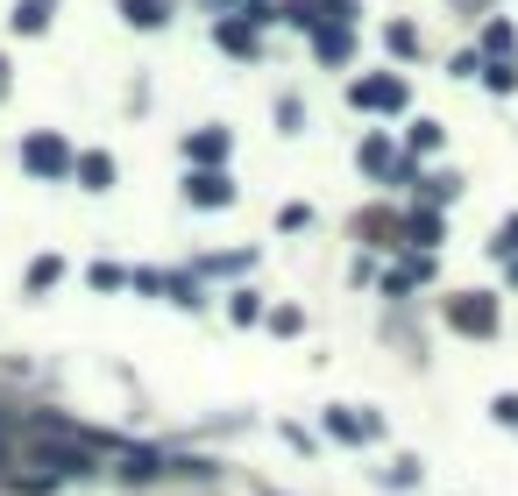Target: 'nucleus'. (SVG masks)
I'll use <instances>...</instances> for the list:
<instances>
[{
  "mask_svg": "<svg viewBox=\"0 0 518 496\" xmlns=\"http://www.w3.org/2000/svg\"><path fill=\"white\" fill-rule=\"evenodd\" d=\"M483 86H490V93H511V86H518V71H511V64H490V71H483Z\"/></svg>",
  "mask_w": 518,
  "mask_h": 496,
  "instance_id": "18",
  "label": "nucleus"
},
{
  "mask_svg": "<svg viewBox=\"0 0 518 496\" xmlns=\"http://www.w3.org/2000/svg\"><path fill=\"white\" fill-rule=\"evenodd\" d=\"M0 86H8V64H0Z\"/></svg>",
  "mask_w": 518,
  "mask_h": 496,
  "instance_id": "26",
  "label": "nucleus"
},
{
  "mask_svg": "<svg viewBox=\"0 0 518 496\" xmlns=\"http://www.w3.org/2000/svg\"><path fill=\"white\" fill-rule=\"evenodd\" d=\"M355 107L362 114H398L405 107V78H355Z\"/></svg>",
  "mask_w": 518,
  "mask_h": 496,
  "instance_id": "3",
  "label": "nucleus"
},
{
  "mask_svg": "<svg viewBox=\"0 0 518 496\" xmlns=\"http://www.w3.org/2000/svg\"><path fill=\"white\" fill-rule=\"evenodd\" d=\"M490 419H497V426H518V397H497V404H490Z\"/></svg>",
  "mask_w": 518,
  "mask_h": 496,
  "instance_id": "23",
  "label": "nucleus"
},
{
  "mask_svg": "<svg viewBox=\"0 0 518 496\" xmlns=\"http://www.w3.org/2000/svg\"><path fill=\"white\" fill-rule=\"evenodd\" d=\"M511 284H518V256H511Z\"/></svg>",
  "mask_w": 518,
  "mask_h": 496,
  "instance_id": "25",
  "label": "nucleus"
},
{
  "mask_svg": "<svg viewBox=\"0 0 518 496\" xmlns=\"http://www.w3.org/2000/svg\"><path fill=\"white\" fill-rule=\"evenodd\" d=\"M362 171H369V178H405L412 163L398 156V142H391V135H362Z\"/></svg>",
  "mask_w": 518,
  "mask_h": 496,
  "instance_id": "4",
  "label": "nucleus"
},
{
  "mask_svg": "<svg viewBox=\"0 0 518 496\" xmlns=\"http://www.w3.org/2000/svg\"><path fill=\"white\" fill-rule=\"evenodd\" d=\"M50 15H57V0H22V8H15V29L36 36V29H50Z\"/></svg>",
  "mask_w": 518,
  "mask_h": 496,
  "instance_id": "10",
  "label": "nucleus"
},
{
  "mask_svg": "<svg viewBox=\"0 0 518 496\" xmlns=\"http://www.w3.org/2000/svg\"><path fill=\"white\" fill-rule=\"evenodd\" d=\"M455 192H462V178H455V171H448V178H426V206H440V199H455Z\"/></svg>",
  "mask_w": 518,
  "mask_h": 496,
  "instance_id": "16",
  "label": "nucleus"
},
{
  "mask_svg": "<svg viewBox=\"0 0 518 496\" xmlns=\"http://www.w3.org/2000/svg\"><path fill=\"white\" fill-rule=\"evenodd\" d=\"M391 50H398V57H412V50H419V36H412L405 22H391Z\"/></svg>",
  "mask_w": 518,
  "mask_h": 496,
  "instance_id": "21",
  "label": "nucleus"
},
{
  "mask_svg": "<svg viewBox=\"0 0 518 496\" xmlns=\"http://www.w3.org/2000/svg\"><path fill=\"white\" fill-rule=\"evenodd\" d=\"M490 248H497V256H518V213L497 227V241H490Z\"/></svg>",
  "mask_w": 518,
  "mask_h": 496,
  "instance_id": "19",
  "label": "nucleus"
},
{
  "mask_svg": "<svg viewBox=\"0 0 518 496\" xmlns=\"http://www.w3.org/2000/svg\"><path fill=\"white\" fill-rule=\"evenodd\" d=\"M57 277H64V263H57V256H36V263H29V277H22V284H29V291H50V284H57Z\"/></svg>",
  "mask_w": 518,
  "mask_h": 496,
  "instance_id": "15",
  "label": "nucleus"
},
{
  "mask_svg": "<svg viewBox=\"0 0 518 496\" xmlns=\"http://www.w3.org/2000/svg\"><path fill=\"white\" fill-rule=\"evenodd\" d=\"M448 326H455V334H469V341H490V334H497V305H490L483 291H455V298H448Z\"/></svg>",
  "mask_w": 518,
  "mask_h": 496,
  "instance_id": "1",
  "label": "nucleus"
},
{
  "mask_svg": "<svg viewBox=\"0 0 518 496\" xmlns=\"http://www.w3.org/2000/svg\"><path fill=\"white\" fill-rule=\"evenodd\" d=\"M320 15H334V29H348L355 22V0H320Z\"/></svg>",
  "mask_w": 518,
  "mask_h": 496,
  "instance_id": "20",
  "label": "nucleus"
},
{
  "mask_svg": "<svg viewBox=\"0 0 518 496\" xmlns=\"http://www.w3.org/2000/svg\"><path fill=\"white\" fill-rule=\"evenodd\" d=\"M206 8H213V15H220V22H228V8H235V0H206Z\"/></svg>",
  "mask_w": 518,
  "mask_h": 496,
  "instance_id": "24",
  "label": "nucleus"
},
{
  "mask_svg": "<svg viewBox=\"0 0 518 496\" xmlns=\"http://www.w3.org/2000/svg\"><path fill=\"white\" fill-rule=\"evenodd\" d=\"M185 156L192 163H228V128H192L185 135Z\"/></svg>",
  "mask_w": 518,
  "mask_h": 496,
  "instance_id": "6",
  "label": "nucleus"
},
{
  "mask_svg": "<svg viewBox=\"0 0 518 496\" xmlns=\"http://www.w3.org/2000/svg\"><path fill=\"white\" fill-rule=\"evenodd\" d=\"M313 50H320L327 64H348V57H355V43H348V29H313Z\"/></svg>",
  "mask_w": 518,
  "mask_h": 496,
  "instance_id": "8",
  "label": "nucleus"
},
{
  "mask_svg": "<svg viewBox=\"0 0 518 496\" xmlns=\"http://www.w3.org/2000/svg\"><path fill=\"white\" fill-rule=\"evenodd\" d=\"M327 433H334V440H355V447H362V440L377 433V426H369V419H355V411H327Z\"/></svg>",
  "mask_w": 518,
  "mask_h": 496,
  "instance_id": "9",
  "label": "nucleus"
},
{
  "mask_svg": "<svg viewBox=\"0 0 518 496\" xmlns=\"http://www.w3.org/2000/svg\"><path fill=\"white\" fill-rule=\"evenodd\" d=\"M405 234H412V248H433V241H440V213H433V206H419V213L405 220Z\"/></svg>",
  "mask_w": 518,
  "mask_h": 496,
  "instance_id": "13",
  "label": "nucleus"
},
{
  "mask_svg": "<svg viewBox=\"0 0 518 496\" xmlns=\"http://www.w3.org/2000/svg\"><path fill=\"white\" fill-rule=\"evenodd\" d=\"M213 43H228L235 57H256V36H249L242 22H213Z\"/></svg>",
  "mask_w": 518,
  "mask_h": 496,
  "instance_id": "14",
  "label": "nucleus"
},
{
  "mask_svg": "<svg viewBox=\"0 0 518 496\" xmlns=\"http://www.w3.org/2000/svg\"><path fill=\"white\" fill-rule=\"evenodd\" d=\"M440 142V121H412V149H433Z\"/></svg>",
  "mask_w": 518,
  "mask_h": 496,
  "instance_id": "22",
  "label": "nucleus"
},
{
  "mask_svg": "<svg viewBox=\"0 0 518 496\" xmlns=\"http://www.w3.org/2000/svg\"><path fill=\"white\" fill-rule=\"evenodd\" d=\"M22 163H29L36 178H64V171H79V156H71V142H64V135H43V128L22 142Z\"/></svg>",
  "mask_w": 518,
  "mask_h": 496,
  "instance_id": "2",
  "label": "nucleus"
},
{
  "mask_svg": "<svg viewBox=\"0 0 518 496\" xmlns=\"http://www.w3.org/2000/svg\"><path fill=\"white\" fill-rule=\"evenodd\" d=\"M185 199H192V206H228L235 185H228V171H192V178H185Z\"/></svg>",
  "mask_w": 518,
  "mask_h": 496,
  "instance_id": "5",
  "label": "nucleus"
},
{
  "mask_svg": "<svg viewBox=\"0 0 518 496\" xmlns=\"http://www.w3.org/2000/svg\"><path fill=\"white\" fill-rule=\"evenodd\" d=\"M277 15H284V22H291V29H313V22H320V15H313V8H306V0H284V8H277Z\"/></svg>",
  "mask_w": 518,
  "mask_h": 496,
  "instance_id": "17",
  "label": "nucleus"
},
{
  "mask_svg": "<svg viewBox=\"0 0 518 496\" xmlns=\"http://www.w3.org/2000/svg\"><path fill=\"white\" fill-rule=\"evenodd\" d=\"M483 50H490L497 64H511V50H518V29H511V22H490V29H483Z\"/></svg>",
  "mask_w": 518,
  "mask_h": 496,
  "instance_id": "12",
  "label": "nucleus"
},
{
  "mask_svg": "<svg viewBox=\"0 0 518 496\" xmlns=\"http://www.w3.org/2000/svg\"><path fill=\"white\" fill-rule=\"evenodd\" d=\"M71 178H79L86 192H107L114 185V156H79V171H71Z\"/></svg>",
  "mask_w": 518,
  "mask_h": 496,
  "instance_id": "7",
  "label": "nucleus"
},
{
  "mask_svg": "<svg viewBox=\"0 0 518 496\" xmlns=\"http://www.w3.org/2000/svg\"><path fill=\"white\" fill-rule=\"evenodd\" d=\"M121 8H128V22H135V29H164V22H171L164 0H121Z\"/></svg>",
  "mask_w": 518,
  "mask_h": 496,
  "instance_id": "11",
  "label": "nucleus"
}]
</instances>
